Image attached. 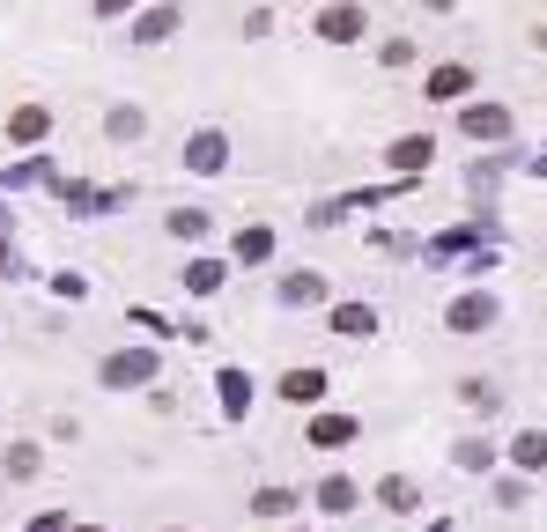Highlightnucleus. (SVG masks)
I'll return each mask as SVG.
<instances>
[]
</instances>
